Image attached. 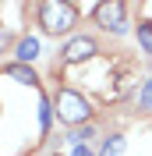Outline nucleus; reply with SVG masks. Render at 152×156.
<instances>
[{
    "mask_svg": "<svg viewBox=\"0 0 152 156\" xmlns=\"http://www.w3.org/2000/svg\"><path fill=\"white\" fill-rule=\"evenodd\" d=\"M36 57H39V43H36L32 36H25V39L18 43V64H32Z\"/></svg>",
    "mask_w": 152,
    "mask_h": 156,
    "instance_id": "7",
    "label": "nucleus"
},
{
    "mask_svg": "<svg viewBox=\"0 0 152 156\" xmlns=\"http://www.w3.org/2000/svg\"><path fill=\"white\" fill-rule=\"evenodd\" d=\"M7 78H18L21 85H39V78H36V71L29 68V64H11L7 71H4Z\"/></svg>",
    "mask_w": 152,
    "mask_h": 156,
    "instance_id": "6",
    "label": "nucleus"
},
{
    "mask_svg": "<svg viewBox=\"0 0 152 156\" xmlns=\"http://www.w3.org/2000/svg\"><path fill=\"white\" fill-rule=\"evenodd\" d=\"M39 25L50 36H67L78 25V7L67 0H46V4H39Z\"/></svg>",
    "mask_w": 152,
    "mask_h": 156,
    "instance_id": "1",
    "label": "nucleus"
},
{
    "mask_svg": "<svg viewBox=\"0 0 152 156\" xmlns=\"http://www.w3.org/2000/svg\"><path fill=\"white\" fill-rule=\"evenodd\" d=\"M71 156H92V149H88V146H74V153H71Z\"/></svg>",
    "mask_w": 152,
    "mask_h": 156,
    "instance_id": "12",
    "label": "nucleus"
},
{
    "mask_svg": "<svg viewBox=\"0 0 152 156\" xmlns=\"http://www.w3.org/2000/svg\"><path fill=\"white\" fill-rule=\"evenodd\" d=\"M99 53V43L92 36H74L71 43L64 46V64H85Z\"/></svg>",
    "mask_w": 152,
    "mask_h": 156,
    "instance_id": "4",
    "label": "nucleus"
},
{
    "mask_svg": "<svg viewBox=\"0 0 152 156\" xmlns=\"http://www.w3.org/2000/svg\"><path fill=\"white\" fill-rule=\"evenodd\" d=\"M57 117L64 124H71V128H81V124H88L92 107H88V99L78 89H60L57 92Z\"/></svg>",
    "mask_w": 152,
    "mask_h": 156,
    "instance_id": "2",
    "label": "nucleus"
},
{
    "mask_svg": "<svg viewBox=\"0 0 152 156\" xmlns=\"http://www.w3.org/2000/svg\"><path fill=\"white\" fill-rule=\"evenodd\" d=\"M110 82H113V85H110V89L103 92V99H120L124 92H127V89L134 85V75H131L127 68H120V71H117L113 78H110Z\"/></svg>",
    "mask_w": 152,
    "mask_h": 156,
    "instance_id": "5",
    "label": "nucleus"
},
{
    "mask_svg": "<svg viewBox=\"0 0 152 156\" xmlns=\"http://www.w3.org/2000/svg\"><path fill=\"white\" fill-rule=\"evenodd\" d=\"M138 43L145 53H152V21H138Z\"/></svg>",
    "mask_w": 152,
    "mask_h": 156,
    "instance_id": "9",
    "label": "nucleus"
},
{
    "mask_svg": "<svg viewBox=\"0 0 152 156\" xmlns=\"http://www.w3.org/2000/svg\"><path fill=\"white\" fill-rule=\"evenodd\" d=\"M39 128H43V131L50 128V99L46 96H39Z\"/></svg>",
    "mask_w": 152,
    "mask_h": 156,
    "instance_id": "11",
    "label": "nucleus"
},
{
    "mask_svg": "<svg viewBox=\"0 0 152 156\" xmlns=\"http://www.w3.org/2000/svg\"><path fill=\"white\" fill-rule=\"evenodd\" d=\"M92 18H95L99 29L113 32V36H124V32H127V7H124L120 0H103V4H95Z\"/></svg>",
    "mask_w": 152,
    "mask_h": 156,
    "instance_id": "3",
    "label": "nucleus"
},
{
    "mask_svg": "<svg viewBox=\"0 0 152 156\" xmlns=\"http://www.w3.org/2000/svg\"><path fill=\"white\" fill-rule=\"evenodd\" d=\"M92 135H95V128H92V124H81V128H74L67 138H71L74 146H85V138H92Z\"/></svg>",
    "mask_w": 152,
    "mask_h": 156,
    "instance_id": "10",
    "label": "nucleus"
},
{
    "mask_svg": "<svg viewBox=\"0 0 152 156\" xmlns=\"http://www.w3.org/2000/svg\"><path fill=\"white\" fill-rule=\"evenodd\" d=\"M124 146H127L124 135H110V138L103 142V153H99V156H124Z\"/></svg>",
    "mask_w": 152,
    "mask_h": 156,
    "instance_id": "8",
    "label": "nucleus"
}]
</instances>
